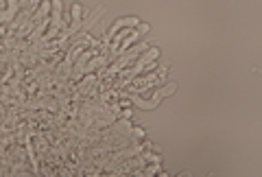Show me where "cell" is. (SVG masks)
Returning <instances> with one entry per match:
<instances>
[{"instance_id":"277c9868","label":"cell","mask_w":262,"mask_h":177,"mask_svg":"<svg viewBox=\"0 0 262 177\" xmlns=\"http://www.w3.org/2000/svg\"><path fill=\"white\" fill-rule=\"evenodd\" d=\"M20 7V0H9V11L7 13H0V22H5V20H11L13 15H15V9Z\"/></svg>"},{"instance_id":"3957f363","label":"cell","mask_w":262,"mask_h":177,"mask_svg":"<svg viewBox=\"0 0 262 177\" xmlns=\"http://www.w3.org/2000/svg\"><path fill=\"white\" fill-rule=\"evenodd\" d=\"M138 22H140V20H138V18H125V20H122V18H120V20H118V22H116V24H114V27L110 29V33H107V37H105V48H107V44L112 42V37H114V35H116V33H118V31H120V29H125V27H136V24H138Z\"/></svg>"},{"instance_id":"7a4b0ae2","label":"cell","mask_w":262,"mask_h":177,"mask_svg":"<svg viewBox=\"0 0 262 177\" xmlns=\"http://www.w3.org/2000/svg\"><path fill=\"white\" fill-rule=\"evenodd\" d=\"M53 9H55V13H53V27H51V31L42 37V44H46L48 39H51L57 31H59L61 27H63V20H59L61 18V0H53Z\"/></svg>"},{"instance_id":"6da1fadb","label":"cell","mask_w":262,"mask_h":177,"mask_svg":"<svg viewBox=\"0 0 262 177\" xmlns=\"http://www.w3.org/2000/svg\"><path fill=\"white\" fill-rule=\"evenodd\" d=\"M158 55H160V51H158V48H149V51H146V53L142 55V59L138 61L136 66L131 68L129 72H125V75H127V79H125V81H120V85H129L131 81H134V77H136V75H142V70L146 68V63H149L151 59H155V57H158ZM151 68H153V66H149V70H151Z\"/></svg>"}]
</instances>
